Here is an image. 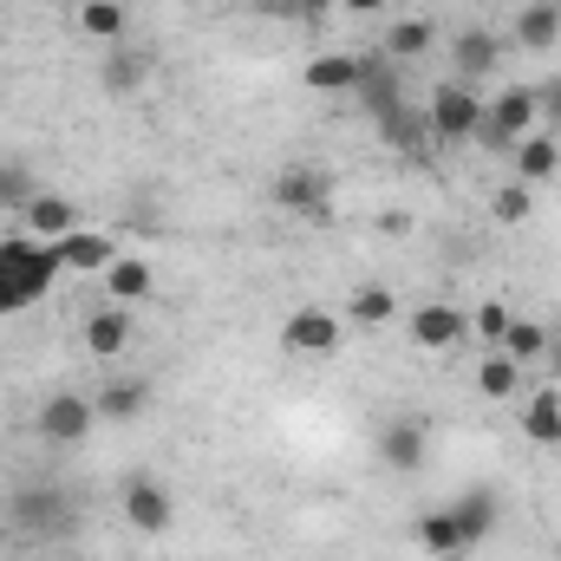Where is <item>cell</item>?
<instances>
[{"mask_svg": "<svg viewBox=\"0 0 561 561\" xmlns=\"http://www.w3.org/2000/svg\"><path fill=\"white\" fill-rule=\"evenodd\" d=\"M59 275H66L59 242L7 236V242H0V313H26V307H39Z\"/></svg>", "mask_w": 561, "mask_h": 561, "instance_id": "obj_1", "label": "cell"}, {"mask_svg": "<svg viewBox=\"0 0 561 561\" xmlns=\"http://www.w3.org/2000/svg\"><path fill=\"white\" fill-rule=\"evenodd\" d=\"M7 529H20L26 542H59L79 529V503L59 483H26L7 496Z\"/></svg>", "mask_w": 561, "mask_h": 561, "instance_id": "obj_2", "label": "cell"}, {"mask_svg": "<svg viewBox=\"0 0 561 561\" xmlns=\"http://www.w3.org/2000/svg\"><path fill=\"white\" fill-rule=\"evenodd\" d=\"M536 125H542V112H536V92H529V85H510V92H496V99L483 105L477 144H483V150H496V157H510V150L529 138Z\"/></svg>", "mask_w": 561, "mask_h": 561, "instance_id": "obj_3", "label": "cell"}, {"mask_svg": "<svg viewBox=\"0 0 561 561\" xmlns=\"http://www.w3.org/2000/svg\"><path fill=\"white\" fill-rule=\"evenodd\" d=\"M424 125H431V138H444V144L477 138V125H483V99H477L463 79H444V85L431 92V105H424Z\"/></svg>", "mask_w": 561, "mask_h": 561, "instance_id": "obj_4", "label": "cell"}, {"mask_svg": "<svg viewBox=\"0 0 561 561\" xmlns=\"http://www.w3.org/2000/svg\"><path fill=\"white\" fill-rule=\"evenodd\" d=\"M92 424H99V405H92L85 392H53V399L39 405L33 431H39L53 450H79V444L92 437Z\"/></svg>", "mask_w": 561, "mask_h": 561, "instance_id": "obj_5", "label": "cell"}, {"mask_svg": "<svg viewBox=\"0 0 561 561\" xmlns=\"http://www.w3.org/2000/svg\"><path fill=\"white\" fill-rule=\"evenodd\" d=\"M340 320L327 313V307H294L287 320H280V346L287 353H307V359H327V353H340Z\"/></svg>", "mask_w": 561, "mask_h": 561, "instance_id": "obj_6", "label": "cell"}, {"mask_svg": "<svg viewBox=\"0 0 561 561\" xmlns=\"http://www.w3.org/2000/svg\"><path fill=\"white\" fill-rule=\"evenodd\" d=\"M268 196H275L280 209H294V216H327L333 209V176L294 163V170H280L275 183H268Z\"/></svg>", "mask_w": 561, "mask_h": 561, "instance_id": "obj_7", "label": "cell"}, {"mask_svg": "<svg viewBox=\"0 0 561 561\" xmlns=\"http://www.w3.org/2000/svg\"><path fill=\"white\" fill-rule=\"evenodd\" d=\"M118 503H125V523H131L138 536H163V529L176 523V496H170L157 477H131Z\"/></svg>", "mask_w": 561, "mask_h": 561, "instance_id": "obj_8", "label": "cell"}, {"mask_svg": "<svg viewBox=\"0 0 561 561\" xmlns=\"http://www.w3.org/2000/svg\"><path fill=\"white\" fill-rule=\"evenodd\" d=\"M450 66H457L463 85H477V79H490V72L503 66V39H496L490 26H463V33L450 39Z\"/></svg>", "mask_w": 561, "mask_h": 561, "instance_id": "obj_9", "label": "cell"}, {"mask_svg": "<svg viewBox=\"0 0 561 561\" xmlns=\"http://www.w3.org/2000/svg\"><path fill=\"white\" fill-rule=\"evenodd\" d=\"M431 431H424V419H392L386 431H379V463L386 470H399V477H412V470H424V444Z\"/></svg>", "mask_w": 561, "mask_h": 561, "instance_id": "obj_10", "label": "cell"}, {"mask_svg": "<svg viewBox=\"0 0 561 561\" xmlns=\"http://www.w3.org/2000/svg\"><path fill=\"white\" fill-rule=\"evenodd\" d=\"M463 333H470V313H457V307H444V300H431V307L412 313V346H419V353H450Z\"/></svg>", "mask_w": 561, "mask_h": 561, "instance_id": "obj_11", "label": "cell"}, {"mask_svg": "<svg viewBox=\"0 0 561 561\" xmlns=\"http://www.w3.org/2000/svg\"><path fill=\"white\" fill-rule=\"evenodd\" d=\"M353 99L373 112V118H392L405 99H399V72H392V59L386 53H373V59H359V85H353Z\"/></svg>", "mask_w": 561, "mask_h": 561, "instance_id": "obj_12", "label": "cell"}, {"mask_svg": "<svg viewBox=\"0 0 561 561\" xmlns=\"http://www.w3.org/2000/svg\"><path fill=\"white\" fill-rule=\"evenodd\" d=\"M20 229L33 236V242H66L72 229H79V209L66 203V196H53V190H39L26 209H20Z\"/></svg>", "mask_w": 561, "mask_h": 561, "instance_id": "obj_13", "label": "cell"}, {"mask_svg": "<svg viewBox=\"0 0 561 561\" xmlns=\"http://www.w3.org/2000/svg\"><path fill=\"white\" fill-rule=\"evenodd\" d=\"M131 333H138V320H131V307H99L92 320H85V353L92 359H125V346H131Z\"/></svg>", "mask_w": 561, "mask_h": 561, "instance_id": "obj_14", "label": "cell"}, {"mask_svg": "<svg viewBox=\"0 0 561 561\" xmlns=\"http://www.w3.org/2000/svg\"><path fill=\"white\" fill-rule=\"evenodd\" d=\"M450 516H457V529H463V542L477 549V542H490V529H496V516H503V503H496V490H463L457 503H450Z\"/></svg>", "mask_w": 561, "mask_h": 561, "instance_id": "obj_15", "label": "cell"}, {"mask_svg": "<svg viewBox=\"0 0 561 561\" xmlns=\"http://www.w3.org/2000/svg\"><path fill=\"white\" fill-rule=\"evenodd\" d=\"M510 163H516V183L536 190V183H549V176L561 170V144L549 138V131H529V138L510 150Z\"/></svg>", "mask_w": 561, "mask_h": 561, "instance_id": "obj_16", "label": "cell"}, {"mask_svg": "<svg viewBox=\"0 0 561 561\" xmlns=\"http://www.w3.org/2000/svg\"><path fill=\"white\" fill-rule=\"evenodd\" d=\"M92 405H99V419L131 424L144 405H150V379H105V386L92 392Z\"/></svg>", "mask_w": 561, "mask_h": 561, "instance_id": "obj_17", "label": "cell"}, {"mask_svg": "<svg viewBox=\"0 0 561 561\" xmlns=\"http://www.w3.org/2000/svg\"><path fill=\"white\" fill-rule=\"evenodd\" d=\"M59 255H66V268H72V275H105V268L118 262L112 236H92V229H72V236L59 242Z\"/></svg>", "mask_w": 561, "mask_h": 561, "instance_id": "obj_18", "label": "cell"}, {"mask_svg": "<svg viewBox=\"0 0 561 561\" xmlns=\"http://www.w3.org/2000/svg\"><path fill=\"white\" fill-rule=\"evenodd\" d=\"M556 39H561V7H556V0H529V7L516 13V46L549 53Z\"/></svg>", "mask_w": 561, "mask_h": 561, "instance_id": "obj_19", "label": "cell"}, {"mask_svg": "<svg viewBox=\"0 0 561 561\" xmlns=\"http://www.w3.org/2000/svg\"><path fill=\"white\" fill-rule=\"evenodd\" d=\"M431 46H437V20H392L379 53H386L392 66H405V59H424Z\"/></svg>", "mask_w": 561, "mask_h": 561, "instance_id": "obj_20", "label": "cell"}, {"mask_svg": "<svg viewBox=\"0 0 561 561\" xmlns=\"http://www.w3.org/2000/svg\"><path fill=\"white\" fill-rule=\"evenodd\" d=\"M419 549H424V556H444V561L470 556V542H463V529H457L450 503H444V510H431V516H419Z\"/></svg>", "mask_w": 561, "mask_h": 561, "instance_id": "obj_21", "label": "cell"}, {"mask_svg": "<svg viewBox=\"0 0 561 561\" xmlns=\"http://www.w3.org/2000/svg\"><path fill=\"white\" fill-rule=\"evenodd\" d=\"M307 92H353L359 85V59L353 53H320V59H307Z\"/></svg>", "mask_w": 561, "mask_h": 561, "instance_id": "obj_22", "label": "cell"}, {"mask_svg": "<svg viewBox=\"0 0 561 561\" xmlns=\"http://www.w3.org/2000/svg\"><path fill=\"white\" fill-rule=\"evenodd\" d=\"M105 287H112V300H118V307H138L144 294L157 287V275H150V262H144V255H118V262L105 268Z\"/></svg>", "mask_w": 561, "mask_h": 561, "instance_id": "obj_23", "label": "cell"}, {"mask_svg": "<svg viewBox=\"0 0 561 561\" xmlns=\"http://www.w3.org/2000/svg\"><path fill=\"white\" fill-rule=\"evenodd\" d=\"M477 392H483V399H516V392H523V366H516L503 346H490L483 366H477Z\"/></svg>", "mask_w": 561, "mask_h": 561, "instance_id": "obj_24", "label": "cell"}, {"mask_svg": "<svg viewBox=\"0 0 561 561\" xmlns=\"http://www.w3.org/2000/svg\"><path fill=\"white\" fill-rule=\"evenodd\" d=\"M125 26H131L125 0H79V33H92V39H112V46H125Z\"/></svg>", "mask_w": 561, "mask_h": 561, "instance_id": "obj_25", "label": "cell"}, {"mask_svg": "<svg viewBox=\"0 0 561 561\" xmlns=\"http://www.w3.org/2000/svg\"><path fill=\"white\" fill-rule=\"evenodd\" d=\"M523 431L536 444H561V386H536V399L523 412Z\"/></svg>", "mask_w": 561, "mask_h": 561, "instance_id": "obj_26", "label": "cell"}, {"mask_svg": "<svg viewBox=\"0 0 561 561\" xmlns=\"http://www.w3.org/2000/svg\"><path fill=\"white\" fill-rule=\"evenodd\" d=\"M503 353H510L523 373H529V366H542V353H549V327H542V320H510Z\"/></svg>", "mask_w": 561, "mask_h": 561, "instance_id": "obj_27", "label": "cell"}, {"mask_svg": "<svg viewBox=\"0 0 561 561\" xmlns=\"http://www.w3.org/2000/svg\"><path fill=\"white\" fill-rule=\"evenodd\" d=\"M392 313H399L392 287H353V300H346V320H353V327H386Z\"/></svg>", "mask_w": 561, "mask_h": 561, "instance_id": "obj_28", "label": "cell"}, {"mask_svg": "<svg viewBox=\"0 0 561 561\" xmlns=\"http://www.w3.org/2000/svg\"><path fill=\"white\" fill-rule=\"evenodd\" d=\"M379 138L392 144V150H419V144L431 138V125H424L419 112H405V105H399L392 118H379Z\"/></svg>", "mask_w": 561, "mask_h": 561, "instance_id": "obj_29", "label": "cell"}, {"mask_svg": "<svg viewBox=\"0 0 561 561\" xmlns=\"http://www.w3.org/2000/svg\"><path fill=\"white\" fill-rule=\"evenodd\" d=\"M510 320H516V313H510L503 300H483V307L470 313V333L483 340V353H490V346H503V333H510Z\"/></svg>", "mask_w": 561, "mask_h": 561, "instance_id": "obj_30", "label": "cell"}, {"mask_svg": "<svg viewBox=\"0 0 561 561\" xmlns=\"http://www.w3.org/2000/svg\"><path fill=\"white\" fill-rule=\"evenodd\" d=\"M33 196H39V183H33L20 163H0V209H7V216H20Z\"/></svg>", "mask_w": 561, "mask_h": 561, "instance_id": "obj_31", "label": "cell"}, {"mask_svg": "<svg viewBox=\"0 0 561 561\" xmlns=\"http://www.w3.org/2000/svg\"><path fill=\"white\" fill-rule=\"evenodd\" d=\"M144 72H150L144 53H112V59H105V92H138Z\"/></svg>", "mask_w": 561, "mask_h": 561, "instance_id": "obj_32", "label": "cell"}, {"mask_svg": "<svg viewBox=\"0 0 561 561\" xmlns=\"http://www.w3.org/2000/svg\"><path fill=\"white\" fill-rule=\"evenodd\" d=\"M490 216H496V222H510V229H516V222H523V216H529V183H503V190H496V196H490Z\"/></svg>", "mask_w": 561, "mask_h": 561, "instance_id": "obj_33", "label": "cell"}, {"mask_svg": "<svg viewBox=\"0 0 561 561\" xmlns=\"http://www.w3.org/2000/svg\"><path fill=\"white\" fill-rule=\"evenodd\" d=\"M268 7H275V13H287V20H307V26L333 13V0H268Z\"/></svg>", "mask_w": 561, "mask_h": 561, "instance_id": "obj_34", "label": "cell"}, {"mask_svg": "<svg viewBox=\"0 0 561 561\" xmlns=\"http://www.w3.org/2000/svg\"><path fill=\"white\" fill-rule=\"evenodd\" d=\"M536 112H542L549 125H561V72L549 79V85H542V92H536Z\"/></svg>", "mask_w": 561, "mask_h": 561, "instance_id": "obj_35", "label": "cell"}, {"mask_svg": "<svg viewBox=\"0 0 561 561\" xmlns=\"http://www.w3.org/2000/svg\"><path fill=\"white\" fill-rule=\"evenodd\" d=\"M379 229L399 242V236H412V216H405V209H379Z\"/></svg>", "mask_w": 561, "mask_h": 561, "instance_id": "obj_36", "label": "cell"}, {"mask_svg": "<svg viewBox=\"0 0 561 561\" xmlns=\"http://www.w3.org/2000/svg\"><path fill=\"white\" fill-rule=\"evenodd\" d=\"M542 366H549V386H561V327H549V353H542Z\"/></svg>", "mask_w": 561, "mask_h": 561, "instance_id": "obj_37", "label": "cell"}, {"mask_svg": "<svg viewBox=\"0 0 561 561\" xmlns=\"http://www.w3.org/2000/svg\"><path fill=\"white\" fill-rule=\"evenodd\" d=\"M346 13H386V0H340Z\"/></svg>", "mask_w": 561, "mask_h": 561, "instance_id": "obj_38", "label": "cell"}]
</instances>
